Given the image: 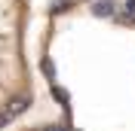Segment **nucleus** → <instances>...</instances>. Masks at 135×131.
<instances>
[]
</instances>
